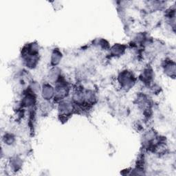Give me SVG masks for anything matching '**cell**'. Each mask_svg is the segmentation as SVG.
<instances>
[{
    "label": "cell",
    "instance_id": "cell-1",
    "mask_svg": "<svg viewBox=\"0 0 176 176\" xmlns=\"http://www.w3.org/2000/svg\"><path fill=\"white\" fill-rule=\"evenodd\" d=\"M120 82L124 88H130L133 86V83H134L133 76L131 73L125 71V72L122 73L121 76L120 77Z\"/></svg>",
    "mask_w": 176,
    "mask_h": 176
},
{
    "label": "cell",
    "instance_id": "cell-2",
    "mask_svg": "<svg viewBox=\"0 0 176 176\" xmlns=\"http://www.w3.org/2000/svg\"><path fill=\"white\" fill-rule=\"evenodd\" d=\"M43 94L44 98L46 99V100H49L52 97L54 94V91L52 87H51L49 85H45V86L43 88Z\"/></svg>",
    "mask_w": 176,
    "mask_h": 176
},
{
    "label": "cell",
    "instance_id": "cell-3",
    "mask_svg": "<svg viewBox=\"0 0 176 176\" xmlns=\"http://www.w3.org/2000/svg\"><path fill=\"white\" fill-rule=\"evenodd\" d=\"M61 58V54L59 52V51L55 50V52H53L52 56V63L53 65H56L59 62V60H60Z\"/></svg>",
    "mask_w": 176,
    "mask_h": 176
},
{
    "label": "cell",
    "instance_id": "cell-4",
    "mask_svg": "<svg viewBox=\"0 0 176 176\" xmlns=\"http://www.w3.org/2000/svg\"><path fill=\"white\" fill-rule=\"evenodd\" d=\"M112 52L114 55H118V54H122L124 51V48L123 45H114L112 48Z\"/></svg>",
    "mask_w": 176,
    "mask_h": 176
}]
</instances>
